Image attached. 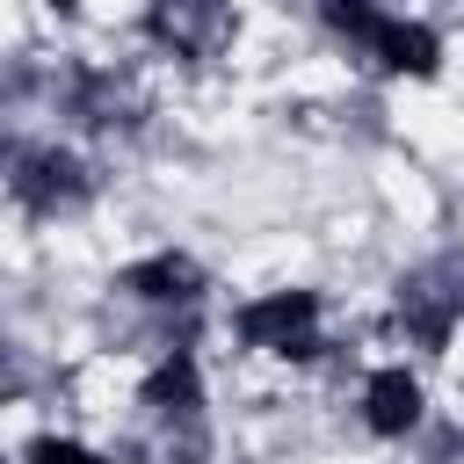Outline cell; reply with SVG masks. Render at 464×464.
Listing matches in <instances>:
<instances>
[{"label":"cell","instance_id":"10","mask_svg":"<svg viewBox=\"0 0 464 464\" xmlns=\"http://www.w3.org/2000/svg\"><path fill=\"white\" fill-rule=\"evenodd\" d=\"M44 7H51V14H80L87 0H44Z\"/></svg>","mask_w":464,"mask_h":464},{"label":"cell","instance_id":"3","mask_svg":"<svg viewBox=\"0 0 464 464\" xmlns=\"http://www.w3.org/2000/svg\"><path fill=\"white\" fill-rule=\"evenodd\" d=\"M420 413H428V384L406 362H384V370L362 377V428L377 442H406L420 428Z\"/></svg>","mask_w":464,"mask_h":464},{"label":"cell","instance_id":"8","mask_svg":"<svg viewBox=\"0 0 464 464\" xmlns=\"http://www.w3.org/2000/svg\"><path fill=\"white\" fill-rule=\"evenodd\" d=\"M319 22H326L334 36H348L355 51H370V36L384 29V7H377V0H319Z\"/></svg>","mask_w":464,"mask_h":464},{"label":"cell","instance_id":"4","mask_svg":"<svg viewBox=\"0 0 464 464\" xmlns=\"http://www.w3.org/2000/svg\"><path fill=\"white\" fill-rule=\"evenodd\" d=\"M362 58H377V72H392V80H435L442 72V36L413 14H384V29L370 36Z\"/></svg>","mask_w":464,"mask_h":464},{"label":"cell","instance_id":"2","mask_svg":"<svg viewBox=\"0 0 464 464\" xmlns=\"http://www.w3.org/2000/svg\"><path fill=\"white\" fill-rule=\"evenodd\" d=\"M7 188H14V203H29V210H65V203H80L87 196V167L65 152V145H22L14 152V174H7Z\"/></svg>","mask_w":464,"mask_h":464},{"label":"cell","instance_id":"1","mask_svg":"<svg viewBox=\"0 0 464 464\" xmlns=\"http://www.w3.org/2000/svg\"><path fill=\"white\" fill-rule=\"evenodd\" d=\"M232 334L261 355H297L304 341H319V290H261L232 312Z\"/></svg>","mask_w":464,"mask_h":464},{"label":"cell","instance_id":"9","mask_svg":"<svg viewBox=\"0 0 464 464\" xmlns=\"http://www.w3.org/2000/svg\"><path fill=\"white\" fill-rule=\"evenodd\" d=\"M22 464H109V457L87 450L80 435H36V442L22 450Z\"/></svg>","mask_w":464,"mask_h":464},{"label":"cell","instance_id":"5","mask_svg":"<svg viewBox=\"0 0 464 464\" xmlns=\"http://www.w3.org/2000/svg\"><path fill=\"white\" fill-rule=\"evenodd\" d=\"M116 290H123V297H138V304H196V297H203V268H196L188 254L160 246V254L130 261V268L116 276Z\"/></svg>","mask_w":464,"mask_h":464},{"label":"cell","instance_id":"7","mask_svg":"<svg viewBox=\"0 0 464 464\" xmlns=\"http://www.w3.org/2000/svg\"><path fill=\"white\" fill-rule=\"evenodd\" d=\"M399 319H406V334H413L428 355H442L450 334H457V319H464V290H428V283H413V290H399Z\"/></svg>","mask_w":464,"mask_h":464},{"label":"cell","instance_id":"6","mask_svg":"<svg viewBox=\"0 0 464 464\" xmlns=\"http://www.w3.org/2000/svg\"><path fill=\"white\" fill-rule=\"evenodd\" d=\"M138 406H152L160 420H196L203 413V370H196V355L188 348L160 355L145 370V384H138Z\"/></svg>","mask_w":464,"mask_h":464}]
</instances>
